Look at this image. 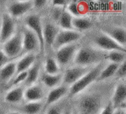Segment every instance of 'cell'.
<instances>
[{"label": "cell", "mask_w": 126, "mask_h": 114, "mask_svg": "<svg viewBox=\"0 0 126 114\" xmlns=\"http://www.w3.org/2000/svg\"><path fill=\"white\" fill-rule=\"evenodd\" d=\"M73 99H76L75 106L78 114H99L107 103L104 102L103 94L89 88Z\"/></svg>", "instance_id": "1"}, {"label": "cell", "mask_w": 126, "mask_h": 114, "mask_svg": "<svg viewBox=\"0 0 126 114\" xmlns=\"http://www.w3.org/2000/svg\"><path fill=\"white\" fill-rule=\"evenodd\" d=\"M105 53L92 45L80 46L73 60L72 65L92 67L103 62Z\"/></svg>", "instance_id": "2"}, {"label": "cell", "mask_w": 126, "mask_h": 114, "mask_svg": "<svg viewBox=\"0 0 126 114\" xmlns=\"http://www.w3.org/2000/svg\"><path fill=\"white\" fill-rule=\"evenodd\" d=\"M105 64L104 62H102L92 67V68L83 76H82L74 85L70 86L67 95L68 98L73 99L80 93L87 90L94 82H97L99 74Z\"/></svg>", "instance_id": "3"}, {"label": "cell", "mask_w": 126, "mask_h": 114, "mask_svg": "<svg viewBox=\"0 0 126 114\" xmlns=\"http://www.w3.org/2000/svg\"><path fill=\"white\" fill-rule=\"evenodd\" d=\"M91 42L90 45L104 53L111 50H126V47L120 46L101 30L94 34Z\"/></svg>", "instance_id": "4"}, {"label": "cell", "mask_w": 126, "mask_h": 114, "mask_svg": "<svg viewBox=\"0 0 126 114\" xmlns=\"http://www.w3.org/2000/svg\"><path fill=\"white\" fill-rule=\"evenodd\" d=\"M0 48L10 59L13 60L18 59L21 56L22 50V35L21 29H18L10 39L1 45Z\"/></svg>", "instance_id": "5"}, {"label": "cell", "mask_w": 126, "mask_h": 114, "mask_svg": "<svg viewBox=\"0 0 126 114\" xmlns=\"http://www.w3.org/2000/svg\"><path fill=\"white\" fill-rule=\"evenodd\" d=\"M80 47V45L78 43H74L71 45L62 47L55 52V59L58 63L61 68H68L71 66L73 63L75 56Z\"/></svg>", "instance_id": "6"}, {"label": "cell", "mask_w": 126, "mask_h": 114, "mask_svg": "<svg viewBox=\"0 0 126 114\" xmlns=\"http://www.w3.org/2000/svg\"><path fill=\"white\" fill-rule=\"evenodd\" d=\"M83 37V33L74 30L60 29L53 42L52 50L53 51L68 45L78 43Z\"/></svg>", "instance_id": "7"}, {"label": "cell", "mask_w": 126, "mask_h": 114, "mask_svg": "<svg viewBox=\"0 0 126 114\" xmlns=\"http://www.w3.org/2000/svg\"><path fill=\"white\" fill-rule=\"evenodd\" d=\"M21 31L22 35V50L21 56L28 53L37 54L38 53H41L39 41L32 31L25 26L22 27Z\"/></svg>", "instance_id": "8"}, {"label": "cell", "mask_w": 126, "mask_h": 114, "mask_svg": "<svg viewBox=\"0 0 126 114\" xmlns=\"http://www.w3.org/2000/svg\"><path fill=\"white\" fill-rule=\"evenodd\" d=\"M24 26L29 28L38 38L41 45V53H44L42 18L37 13H29L24 18Z\"/></svg>", "instance_id": "9"}, {"label": "cell", "mask_w": 126, "mask_h": 114, "mask_svg": "<svg viewBox=\"0 0 126 114\" xmlns=\"http://www.w3.org/2000/svg\"><path fill=\"white\" fill-rule=\"evenodd\" d=\"M42 24H43L44 49V53H46L47 51L52 50L53 42L60 28L49 18L42 19Z\"/></svg>", "instance_id": "10"}, {"label": "cell", "mask_w": 126, "mask_h": 114, "mask_svg": "<svg viewBox=\"0 0 126 114\" xmlns=\"http://www.w3.org/2000/svg\"><path fill=\"white\" fill-rule=\"evenodd\" d=\"M7 13L15 20L24 16L32 10V1H10L6 4Z\"/></svg>", "instance_id": "11"}, {"label": "cell", "mask_w": 126, "mask_h": 114, "mask_svg": "<svg viewBox=\"0 0 126 114\" xmlns=\"http://www.w3.org/2000/svg\"><path fill=\"white\" fill-rule=\"evenodd\" d=\"M18 30L16 20L6 11L0 16V45L10 39Z\"/></svg>", "instance_id": "12"}, {"label": "cell", "mask_w": 126, "mask_h": 114, "mask_svg": "<svg viewBox=\"0 0 126 114\" xmlns=\"http://www.w3.org/2000/svg\"><path fill=\"white\" fill-rule=\"evenodd\" d=\"M92 67H83L78 65H71L66 68L65 71L63 73L62 84L68 87L72 86L82 76H83Z\"/></svg>", "instance_id": "13"}, {"label": "cell", "mask_w": 126, "mask_h": 114, "mask_svg": "<svg viewBox=\"0 0 126 114\" xmlns=\"http://www.w3.org/2000/svg\"><path fill=\"white\" fill-rule=\"evenodd\" d=\"M47 96L45 88L41 83H35L28 87H25L24 91V102H44Z\"/></svg>", "instance_id": "14"}, {"label": "cell", "mask_w": 126, "mask_h": 114, "mask_svg": "<svg viewBox=\"0 0 126 114\" xmlns=\"http://www.w3.org/2000/svg\"><path fill=\"white\" fill-rule=\"evenodd\" d=\"M69 87L61 84V85L49 90L47 93L45 102H44V110L50 105L61 102V100H63L64 97L67 96L69 93Z\"/></svg>", "instance_id": "15"}, {"label": "cell", "mask_w": 126, "mask_h": 114, "mask_svg": "<svg viewBox=\"0 0 126 114\" xmlns=\"http://www.w3.org/2000/svg\"><path fill=\"white\" fill-rule=\"evenodd\" d=\"M111 102L114 109H126V81H118L115 85L114 87Z\"/></svg>", "instance_id": "16"}, {"label": "cell", "mask_w": 126, "mask_h": 114, "mask_svg": "<svg viewBox=\"0 0 126 114\" xmlns=\"http://www.w3.org/2000/svg\"><path fill=\"white\" fill-rule=\"evenodd\" d=\"M25 87L23 85L9 88L4 96L5 103L10 105H18L24 101V91Z\"/></svg>", "instance_id": "17"}, {"label": "cell", "mask_w": 126, "mask_h": 114, "mask_svg": "<svg viewBox=\"0 0 126 114\" xmlns=\"http://www.w3.org/2000/svg\"><path fill=\"white\" fill-rule=\"evenodd\" d=\"M112 39H114L120 46L126 47V27L121 26H111L101 30Z\"/></svg>", "instance_id": "18"}, {"label": "cell", "mask_w": 126, "mask_h": 114, "mask_svg": "<svg viewBox=\"0 0 126 114\" xmlns=\"http://www.w3.org/2000/svg\"><path fill=\"white\" fill-rule=\"evenodd\" d=\"M16 60L9 62L0 68V86L6 87L14 77L16 74Z\"/></svg>", "instance_id": "19"}, {"label": "cell", "mask_w": 126, "mask_h": 114, "mask_svg": "<svg viewBox=\"0 0 126 114\" xmlns=\"http://www.w3.org/2000/svg\"><path fill=\"white\" fill-rule=\"evenodd\" d=\"M15 108H12L11 110H14L20 112L23 114H39L42 110H44V102H24L18 105H16Z\"/></svg>", "instance_id": "20"}, {"label": "cell", "mask_w": 126, "mask_h": 114, "mask_svg": "<svg viewBox=\"0 0 126 114\" xmlns=\"http://www.w3.org/2000/svg\"><path fill=\"white\" fill-rule=\"evenodd\" d=\"M37 61V54L28 53L21 56L16 60V74L27 71L28 69Z\"/></svg>", "instance_id": "21"}, {"label": "cell", "mask_w": 126, "mask_h": 114, "mask_svg": "<svg viewBox=\"0 0 126 114\" xmlns=\"http://www.w3.org/2000/svg\"><path fill=\"white\" fill-rule=\"evenodd\" d=\"M62 76H63L62 72L56 75H49L42 72L41 73L39 81L45 88H48L51 90L62 84Z\"/></svg>", "instance_id": "22"}, {"label": "cell", "mask_w": 126, "mask_h": 114, "mask_svg": "<svg viewBox=\"0 0 126 114\" xmlns=\"http://www.w3.org/2000/svg\"><path fill=\"white\" fill-rule=\"evenodd\" d=\"M41 73V68L40 62L37 60L27 70V78L23 85L24 87H28L38 82Z\"/></svg>", "instance_id": "23"}, {"label": "cell", "mask_w": 126, "mask_h": 114, "mask_svg": "<svg viewBox=\"0 0 126 114\" xmlns=\"http://www.w3.org/2000/svg\"><path fill=\"white\" fill-rule=\"evenodd\" d=\"M43 72L49 75H56L61 73V68L54 56H47L43 62Z\"/></svg>", "instance_id": "24"}, {"label": "cell", "mask_w": 126, "mask_h": 114, "mask_svg": "<svg viewBox=\"0 0 126 114\" xmlns=\"http://www.w3.org/2000/svg\"><path fill=\"white\" fill-rule=\"evenodd\" d=\"M92 25L93 23L91 19L83 16L79 17H73L72 27L74 30L83 33V31H86L91 29L92 27Z\"/></svg>", "instance_id": "25"}, {"label": "cell", "mask_w": 126, "mask_h": 114, "mask_svg": "<svg viewBox=\"0 0 126 114\" xmlns=\"http://www.w3.org/2000/svg\"><path fill=\"white\" fill-rule=\"evenodd\" d=\"M104 59L107 62L120 65L126 62V50H111L106 52Z\"/></svg>", "instance_id": "26"}, {"label": "cell", "mask_w": 126, "mask_h": 114, "mask_svg": "<svg viewBox=\"0 0 126 114\" xmlns=\"http://www.w3.org/2000/svg\"><path fill=\"white\" fill-rule=\"evenodd\" d=\"M119 65H120L114 64V63L106 62V64H105L104 67L101 70L97 82L106 81V80H108V79L114 77Z\"/></svg>", "instance_id": "27"}, {"label": "cell", "mask_w": 126, "mask_h": 114, "mask_svg": "<svg viewBox=\"0 0 126 114\" xmlns=\"http://www.w3.org/2000/svg\"><path fill=\"white\" fill-rule=\"evenodd\" d=\"M72 19L73 17L66 11L65 8L61 13L56 24L61 30H73Z\"/></svg>", "instance_id": "28"}, {"label": "cell", "mask_w": 126, "mask_h": 114, "mask_svg": "<svg viewBox=\"0 0 126 114\" xmlns=\"http://www.w3.org/2000/svg\"><path fill=\"white\" fill-rule=\"evenodd\" d=\"M66 10L72 17H79L83 16L80 10L79 1H68L66 6Z\"/></svg>", "instance_id": "29"}, {"label": "cell", "mask_w": 126, "mask_h": 114, "mask_svg": "<svg viewBox=\"0 0 126 114\" xmlns=\"http://www.w3.org/2000/svg\"><path fill=\"white\" fill-rule=\"evenodd\" d=\"M63 105H61V102L55 105H50L44 109V114H63L64 109Z\"/></svg>", "instance_id": "30"}, {"label": "cell", "mask_w": 126, "mask_h": 114, "mask_svg": "<svg viewBox=\"0 0 126 114\" xmlns=\"http://www.w3.org/2000/svg\"><path fill=\"white\" fill-rule=\"evenodd\" d=\"M126 76V62L120 64L114 74V78L118 81H125Z\"/></svg>", "instance_id": "31"}, {"label": "cell", "mask_w": 126, "mask_h": 114, "mask_svg": "<svg viewBox=\"0 0 126 114\" xmlns=\"http://www.w3.org/2000/svg\"><path fill=\"white\" fill-rule=\"evenodd\" d=\"M12 61L14 60L8 57L6 55V53L0 48V68H1L2 67H4V65H6L7 64H8Z\"/></svg>", "instance_id": "32"}, {"label": "cell", "mask_w": 126, "mask_h": 114, "mask_svg": "<svg viewBox=\"0 0 126 114\" xmlns=\"http://www.w3.org/2000/svg\"><path fill=\"white\" fill-rule=\"evenodd\" d=\"M49 3V1L46 0H35L32 1V9L36 10H41L44 9L47 4Z\"/></svg>", "instance_id": "33"}, {"label": "cell", "mask_w": 126, "mask_h": 114, "mask_svg": "<svg viewBox=\"0 0 126 114\" xmlns=\"http://www.w3.org/2000/svg\"><path fill=\"white\" fill-rule=\"evenodd\" d=\"M114 111V108L110 100L103 106V108H102L99 114H113Z\"/></svg>", "instance_id": "34"}, {"label": "cell", "mask_w": 126, "mask_h": 114, "mask_svg": "<svg viewBox=\"0 0 126 114\" xmlns=\"http://www.w3.org/2000/svg\"><path fill=\"white\" fill-rule=\"evenodd\" d=\"M68 1H49V4L52 5V7H58V8H66V4Z\"/></svg>", "instance_id": "35"}, {"label": "cell", "mask_w": 126, "mask_h": 114, "mask_svg": "<svg viewBox=\"0 0 126 114\" xmlns=\"http://www.w3.org/2000/svg\"><path fill=\"white\" fill-rule=\"evenodd\" d=\"M63 114H74L73 112V109L70 107V106H65L63 111Z\"/></svg>", "instance_id": "36"}, {"label": "cell", "mask_w": 126, "mask_h": 114, "mask_svg": "<svg viewBox=\"0 0 126 114\" xmlns=\"http://www.w3.org/2000/svg\"><path fill=\"white\" fill-rule=\"evenodd\" d=\"M113 114H126V109H123V108L114 109Z\"/></svg>", "instance_id": "37"}, {"label": "cell", "mask_w": 126, "mask_h": 114, "mask_svg": "<svg viewBox=\"0 0 126 114\" xmlns=\"http://www.w3.org/2000/svg\"><path fill=\"white\" fill-rule=\"evenodd\" d=\"M4 114H21L20 112L18 111H14V110H10V111H7Z\"/></svg>", "instance_id": "38"}, {"label": "cell", "mask_w": 126, "mask_h": 114, "mask_svg": "<svg viewBox=\"0 0 126 114\" xmlns=\"http://www.w3.org/2000/svg\"><path fill=\"white\" fill-rule=\"evenodd\" d=\"M7 111H5L2 107H1L0 106V114H4L5 112H6Z\"/></svg>", "instance_id": "39"}]
</instances>
